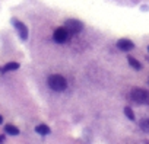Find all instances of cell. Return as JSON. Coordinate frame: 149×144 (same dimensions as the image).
Returning a JSON list of instances; mask_svg holds the SVG:
<instances>
[{
	"mask_svg": "<svg viewBox=\"0 0 149 144\" xmlns=\"http://www.w3.org/2000/svg\"><path fill=\"white\" fill-rule=\"evenodd\" d=\"M47 83H48V88H50L51 90H54V92H63V90H66V88H67L66 79H64L63 76H60V74H51V76L48 77Z\"/></svg>",
	"mask_w": 149,
	"mask_h": 144,
	"instance_id": "1",
	"label": "cell"
},
{
	"mask_svg": "<svg viewBox=\"0 0 149 144\" xmlns=\"http://www.w3.org/2000/svg\"><path fill=\"white\" fill-rule=\"evenodd\" d=\"M130 98L133 102L140 103V105H149V90L145 89H133L130 93Z\"/></svg>",
	"mask_w": 149,
	"mask_h": 144,
	"instance_id": "2",
	"label": "cell"
},
{
	"mask_svg": "<svg viewBox=\"0 0 149 144\" xmlns=\"http://www.w3.org/2000/svg\"><path fill=\"white\" fill-rule=\"evenodd\" d=\"M64 28L70 32V35H74V34H79L84 29V23L78 19H69V21H66Z\"/></svg>",
	"mask_w": 149,
	"mask_h": 144,
	"instance_id": "3",
	"label": "cell"
},
{
	"mask_svg": "<svg viewBox=\"0 0 149 144\" xmlns=\"http://www.w3.org/2000/svg\"><path fill=\"white\" fill-rule=\"evenodd\" d=\"M53 39L57 42V44H64L70 39V32L66 29V28H58L54 31L53 34Z\"/></svg>",
	"mask_w": 149,
	"mask_h": 144,
	"instance_id": "4",
	"label": "cell"
},
{
	"mask_svg": "<svg viewBox=\"0 0 149 144\" xmlns=\"http://www.w3.org/2000/svg\"><path fill=\"white\" fill-rule=\"evenodd\" d=\"M12 23H13V26H15V29L18 31V35H19V38L22 39V41H26L28 39V28H26V25L25 23H22L21 21H18V19H12Z\"/></svg>",
	"mask_w": 149,
	"mask_h": 144,
	"instance_id": "5",
	"label": "cell"
},
{
	"mask_svg": "<svg viewBox=\"0 0 149 144\" xmlns=\"http://www.w3.org/2000/svg\"><path fill=\"white\" fill-rule=\"evenodd\" d=\"M117 48H118L120 51L127 52V51H132V50L134 48V44H133L130 39L123 38V39H118V42H117Z\"/></svg>",
	"mask_w": 149,
	"mask_h": 144,
	"instance_id": "6",
	"label": "cell"
},
{
	"mask_svg": "<svg viewBox=\"0 0 149 144\" xmlns=\"http://www.w3.org/2000/svg\"><path fill=\"white\" fill-rule=\"evenodd\" d=\"M19 68V63H16V61H10V63H8V64H5V65H2L0 67V73H8V71H15V70H18Z\"/></svg>",
	"mask_w": 149,
	"mask_h": 144,
	"instance_id": "7",
	"label": "cell"
},
{
	"mask_svg": "<svg viewBox=\"0 0 149 144\" xmlns=\"http://www.w3.org/2000/svg\"><path fill=\"white\" fill-rule=\"evenodd\" d=\"M5 132L9 134V135H18L19 130H18V127H15L12 124H8V125H5Z\"/></svg>",
	"mask_w": 149,
	"mask_h": 144,
	"instance_id": "8",
	"label": "cell"
},
{
	"mask_svg": "<svg viewBox=\"0 0 149 144\" xmlns=\"http://www.w3.org/2000/svg\"><path fill=\"white\" fill-rule=\"evenodd\" d=\"M35 131H37L38 134H41V135H47V134H50V132H51L50 127H48V125H45V124H41V125H38V127L35 128Z\"/></svg>",
	"mask_w": 149,
	"mask_h": 144,
	"instance_id": "9",
	"label": "cell"
},
{
	"mask_svg": "<svg viewBox=\"0 0 149 144\" xmlns=\"http://www.w3.org/2000/svg\"><path fill=\"white\" fill-rule=\"evenodd\" d=\"M139 127L143 132H149V118H143L140 122H139Z\"/></svg>",
	"mask_w": 149,
	"mask_h": 144,
	"instance_id": "10",
	"label": "cell"
},
{
	"mask_svg": "<svg viewBox=\"0 0 149 144\" xmlns=\"http://www.w3.org/2000/svg\"><path fill=\"white\" fill-rule=\"evenodd\" d=\"M127 60H129V64H130V65H132L134 70H142V64H140V63H139L136 58H133V57H129Z\"/></svg>",
	"mask_w": 149,
	"mask_h": 144,
	"instance_id": "11",
	"label": "cell"
},
{
	"mask_svg": "<svg viewBox=\"0 0 149 144\" xmlns=\"http://www.w3.org/2000/svg\"><path fill=\"white\" fill-rule=\"evenodd\" d=\"M124 115H126V116H127L130 121H134V119H136V116H134V112H133V111H132L129 106H126V108H124Z\"/></svg>",
	"mask_w": 149,
	"mask_h": 144,
	"instance_id": "12",
	"label": "cell"
},
{
	"mask_svg": "<svg viewBox=\"0 0 149 144\" xmlns=\"http://www.w3.org/2000/svg\"><path fill=\"white\" fill-rule=\"evenodd\" d=\"M5 141H6V137L3 134H0V143H5Z\"/></svg>",
	"mask_w": 149,
	"mask_h": 144,
	"instance_id": "13",
	"label": "cell"
},
{
	"mask_svg": "<svg viewBox=\"0 0 149 144\" xmlns=\"http://www.w3.org/2000/svg\"><path fill=\"white\" fill-rule=\"evenodd\" d=\"M0 124H3V116L0 115Z\"/></svg>",
	"mask_w": 149,
	"mask_h": 144,
	"instance_id": "14",
	"label": "cell"
},
{
	"mask_svg": "<svg viewBox=\"0 0 149 144\" xmlns=\"http://www.w3.org/2000/svg\"><path fill=\"white\" fill-rule=\"evenodd\" d=\"M148 51H149V45H148Z\"/></svg>",
	"mask_w": 149,
	"mask_h": 144,
	"instance_id": "15",
	"label": "cell"
}]
</instances>
